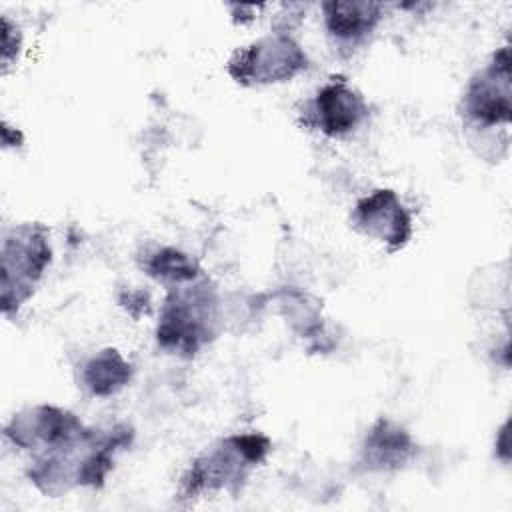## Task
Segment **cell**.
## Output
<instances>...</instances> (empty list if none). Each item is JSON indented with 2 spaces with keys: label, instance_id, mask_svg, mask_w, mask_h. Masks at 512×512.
Wrapping results in <instances>:
<instances>
[{
  "label": "cell",
  "instance_id": "1",
  "mask_svg": "<svg viewBox=\"0 0 512 512\" xmlns=\"http://www.w3.org/2000/svg\"><path fill=\"white\" fill-rule=\"evenodd\" d=\"M216 322V294L208 280L172 286L156 328V340L164 350L184 356L196 354L212 336Z\"/></svg>",
  "mask_w": 512,
  "mask_h": 512
},
{
  "label": "cell",
  "instance_id": "2",
  "mask_svg": "<svg viewBox=\"0 0 512 512\" xmlns=\"http://www.w3.org/2000/svg\"><path fill=\"white\" fill-rule=\"evenodd\" d=\"M270 446V440L258 432L228 436L192 462L182 476V492L186 496L214 490L236 492L248 478V472L264 462Z\"/></svg>",
  "mask_w": 512,
  "mask_h": 512
},
{
  "label": "cell",
  "instance_id": "3",
  "mask_svg": "<svg viewBox=\"0 0 512 512\" xmlns=\"http://www.w3.org/2000/svg\"><path fill=\"white\" fill-rule=\"evenodd\" d=\"M50 244L46 230L36 224H20L4 234L2 240V310L22 306L36 282L50 264Z\"/></svg>",
  "mask_w": 512,
  "mask_h": 512
},
{
  "label": "cell",
  "instance_id": "4",
  "mask_svg": "<svg viewBox=\"0 0 512 512\" xmlns=\"http://www.w3.org/2000/svg\"><path fill=\"white\" fill-rule=\"evenodd\" d=\"M306 68L304 48L286 32H274L238 48L226 66L230 78L242 86L286 82Z\"/></svg>",
  "mask_w": 512,
  "mask_h": 512
},
{
  "label": "cell",
  "instance_id": "5",
  "mask_svg": "<svg viewBox=\"0 0 512 512\" xmlns=\"http://www.w3.org/2000/svg\"><path fill=\"white\" fill-rule=\"evenodd\" d=\"M466 120L490 128L508 124L510 108V48L502 46L494 52L490 64L482 68L468 84L462 100Z\"/></svg>",
  "mask_w": 512,
  "mask_h": 512
},
{
  "label": "cell",
  "instance_id": "6",
  "mask_svg": "<svg viewBox=\"0 0 512 512\" xmlns=\"http://www.w3.org/2000/svg\"><path fill=\"white\" fill-rule=\"evenodd\" d=\"M84 430L86 428L76 414L58 406L40 404L14 414L6 424L4 434L14 446L38 456L70 442Z\"/></svg>",
  "mask_w": 512,
  "mask_h": 512
},
{
  "label": "cell",
  "instance_id": "7",
  "mask_svg": "<svg viewBox=\"0 0 512 512\" xmlns=\"http://www.w3.org/2000/svg\"><path fill=\"white\" fill-rule=\"evenodd\" d=\"M350 224L362 236H368L396 252L412 238V216L390 188H378L360 198L350 214Z\"/></svg>",
  "mask_w": 512,
  "mask_h": 512
},
{
  "label": "cell",
  "instance_id": "8",
  "mask_svg": "<svg viewBox=\"0 0 512 512\" xmlns=\"http://www.w3.org/2000/svg\"><path fill=\"white\" fill-rule=\"evenodd\" d=\"M368 116V104L364 96L348 84V80L334 76L318 88L310 100L304 122L310 128L320 130L324 136L342 138L354 132Z\"/></svg>",
  "mask_w": 512,
  "mask_h": 512
},
{
  "label": "cell",
  "instance_id": "9",
  "mask_svg": "<svg viewBox=\"0 0 512 512\" xmlns=\"http://www.w3.org/2000/svg\"><path fill=\"white\" fill-rule=\"evenodd\" d=\"M384 6L368 0H330L322 4L324 26L334 42L356 46L364 42L382 18Z\"/></svg>",
  "mask_w": 512,
  "mask_h": 512
},
{
  "label": "cell",
  "instance_id": "10",
  "mask_svg": "<svg viewBox=\"0 0 512 512\" xmlns=\"http://www.w3.org/2000/svg\"><path fill=\"white\" fill-rule=\"evenodd\" d=\"M364 462L374 470L402 466L412 452V438L390 420H378L364 442Z\"/></svg>",
  "mask_w": 512,
  "mask_h": 512
},
{
  "label": "cell",
  "instance_id": "11",
  "mask_svg": "<svg viewBox=\"0 0 512 512\" xmlns=\"http://www.w3.org/2000/svg\"><path fill=\"white\" fill-rule=\"evenodd\" d=\"M132 378V366L116 348H106L90 358L82 370V384L92 396H112Z\"/></svg>",
  "mask_w": 512,
  "mask_h": 512
},
{
  "label": "cell",
  "instance_id": "12",
  "mask_svg": "<svg viewBox=\"0 0 512 512\" xmlns=\"http://www.w3.org/2000/svg\"><path fill=\"white\" fill-rule=\"evenodd\" d=\"M144 270L154 280L168 286H178L198 276L196 262L176 248H160L154 254H150L144 262Z\"/></svg>",
  "mask_w": 512,
  "mask_h": 512
},
{
  "label": "cell",
  "instance_id": "13",
  "mask_svg": "<svg viewBox=\"0 0 512 512\" xmlns=\"http://www.w3.org/2000/svg\"><path fill=\"white\" fill-rule=\"evenodd\" d=\"M0 30H2V72H6L8 66L16 60L22 36L16 24H12L6 16L0 18Z\"/></svg>",
  "mask_w": 512,
  "mask_h": 512
}]
</instances>
